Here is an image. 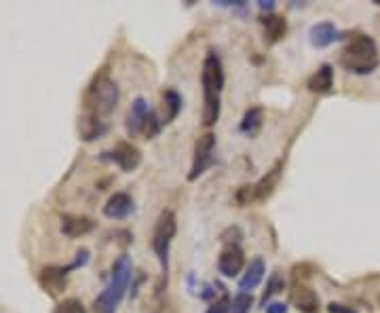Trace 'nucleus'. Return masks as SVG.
Masks as SVG:
<instances>
[{
    "instance_id": "1",
    "label": "nucleus",
    "mask_w": 380,
    "mask_h": 313,
    "mask_svg": "<svg viewBox=\"0 0 380 313\" xmlns=\"http://www.w3.org/2000/svg\"><path fill=\"white\" fill-rule=\"evenodd\" d=\"M118 85L106 72L96 74L82 98V114L78 116V134L84 142H93L108 129V116L118 106Z\"/></svg>"
},
{
    "instance_id": "2",
    "label": "nucleus",
    "mask_w": 380,
    "mask_h": 313,
    "mask_svg": "<svg viewBox=\"0 0 380 313\" xmlns=\"http://www.w3.org/2000/svg\"><path fill=\"white\" fill-rule=\"evenodd\" d=\"M203 83V125L211 127L220 119L222 110V89H224V68L218 53L209 51L201 70Z\"/></svg>"
},
{
    "instance_id": "3",
    "label": "nucleus",
    "mask_w": 380,
    "mask_h": 313,
    "mask_svg": "<svg viewBox=\"0 0 380 313\" xmlns=\"http://www.w3.org/2000/svg\"><path fill=\"white\" fill-rule=\"evenodd\" d=\"M132 276H134L132 258L127 254L118 256L112 265L108 286L93 301V313H116V309L127 292V286H129V282H132Z\"/></svg>"
},
{
    "instance_id": "4",
    "label": "nucleus",
    "mask_w": 380,
    "mask_h": 313,
    "mask_svg": "<svg viewBox=\"0 0 380 313\" xmlns=\"http://www.w3.org/2000/svg\"><path fill=\"white\" fill-rule=\"evenodd\" d=\"M341 66L353 74H372L380 66V55H378V45L372 36L359 34L341 53Z\"/></svg>"
},
{
    "instance_id": "5",
    "label": "nucleus",
    "mask_w": 380,
    "mask_h": 313,
    "mask_svg": "<svg viewBox=\"0 0 380 313\" xmlns=\"http://www.w3.org/2000/svg\"><path fill=\"white\" fill-rule=\"evenodd\" d=\"M178 231V222H176V214L172 210H163L156 224H154V233H152V250L161 262V282L156 288V294L163 292V284L167 286V271H169V248H172V242L176 238Z\"/></svg>"
},
{
    "instance_id": "6",
    "label": "nucleus",
    "mask_w": 380,
    "mask_h": 313,
    "mask_svg": "<svg viewBox=\"0 0 380 313\" xmlns=\"http://www.w3.org/2000/svg\"><path fill=\"white\" fill-rule=\"evenodd\" d=\"M89 260V250H78L76 258L66 265V267H45L40 271V276H38V282H40V288L45 290L49 296H60L64 290H66V278H68V273L74 271V269H80L84 267Z\"/></svg>"
},
{
    "instance_id": "7",
    "label": "nucleus",
    "mask_w": 380,
    "mask_h": 313,
    "mask_svg": "<svg viewBox=\"0 0 380 313\" xmlns=\"http://www.w3.org/2000/svg\"><path fill=\"white\" fill-rule=\"evenodd\" d=\"M214 148H216V136L214 134H203L194 142V154H192V166L188 180H197L207 172V168L214 163Z\"/></svg>"
},
{
    "instance_id": "8",
    "label": "nucleus",
    "mask_w": 380,
    "mask_h": 313,
    "mask_svg": "<svg viewBox=\"0 0 380 313\" xmlns=\"http://www.w3.org/2000/svg\"><path fill=\"white\" fill-rule=\"evenodd\" d=\"M108 154L110 156H106V159L114 161L123 172H134L142 163V150L132 142H118L114 146V150L108 152Z\"/></svg>"
},
{
    "instance_id": "9",
    "label": "nucleus",
    "mask_w": 380,
    "mask_h": 313,
    "mask_svg": "<svg viewBox=\"0 0 380 313\" xmlns=\"http://www.w3.org/2000/svg\"><path fill=\"white\" fill-rule=\"evenodd\" d=\"M289 298L300 313H321V303H319L317 292L313 288H309L307 284H302V282L293 284V288L289 292Z\"/></svg>"
},
{
    "instance_id": "10",
    "label": "nucleus",
    "mask_w": 380,
    "mask_h": 313,
    "mask_svg": "<svg viewBox=\"0 0 380 313\" xmlns=\"http://www.w3.org/2000/svg\"><path fill=\"white\" fill-rule=\"evenodd\" d=\"M218 269L224 278H237L245 269V254L241 246H224V250L218 256Z\"/></svg>"
},
{
    "instance_id": "11",
    "label": "nucleus",
    "mask_w": 380,
    "mask_h": 313,
    "mask_svg": "<svg viewBox=\"0 0 380 313\" xmlns=\"http://www.w3.org/2000/svg\"><path fill=\"white\" fill-rule=\"evenodd\" d=\"M152 108L148 106V102L144 98H136L127 110V119H125V129L129 134V138H138L142 136V127H144V121L146 116Z\"/></svg>"
},
{
    "instance_id": "12",
    "label": "nucleus",
    "mask_w": 380,
    "mask_h": 313,
    "mask_svg": "<svg viewBox=\"0 0 380 313\" xmlns=\"http://www.w3.org/2000/svg\"><path fill=\"white\" fill-rule=\"evenodd\" d=\"M281 172H283V159H279L269 172L266 176H262L256 184H253V199L256 202H266L271 195L275 193L279 180H281Z\"/></svg>"
},
{
    "instance_id": "13",
    "label": "nucleus",
    "mask_w": 380,
    "mask_h": 313,
    "mask_svg": "<svg viewBox=\"0 0 380 313\" xmlns=\"http://www.w3.org/2000/svg\"><path fill=\"white\" fill-rule=\"evenodd\" d=\"M264 273H266V265L260 256L256 258H251L249 265L245 267V273H243V278L239 280V290L241 292H251L253 288H258L262 278H264Z\"/></svg>"
},
{
    "instance_id": "14",
    "label": "nucleus",
    "mask_w": 380,
    "mask_h": 313,
    "mask_svg": "<svg viewBox=\"0 0 380 313\" xmlns=\"http://www.w3.org/2000/svg\"><path fill=\"white\" fill-rule=\"evenodd\" d=\"M307 87L311 93L317 96H325L334 89V68L329 64H321L317 68V72H313L307 81Z\"/></svg>"
},
{
    "instance_id": "15",
    "label": "nucleus",
    "mask_w": 380,
    "mask_h": 313,
    "mask_svg": "<svg viewBox=\"0 0 380 313\" xmlns=\"http://www.w3.org/2000/svg\"><path fill=\"white\" fill-rule=\"evenodd\" d=\"M96 229V222L89 218V216H62V233L70 240H76V238H82V235H87Z\"/></svg>"
},
{
    "instance_id": "16",
    "label": "nucleus",
    "mask_w": 380,
    "mask_h": 313,
    "mask_svg": "<svg viewBox=\"0 0 380 313\" xmlns=\"http://www.w3.org/2000/svg\"><path fill=\"white\" fill-rule=\"evenodd\" d=\"M132 212H134V199L127 193H114V195H110V199L104 206V216L114 218V220L127 218Z\"/></svg>"
},
{
    "instance_id": "17",
    "label": "nucleus",
    "mask_w": 380,
    "mask_h": 313,
    "mask_svg": "<svg viewBox=\"0 0 380 313\" xmlns=\"http://www.w3.org/2000/svg\"><path fill=\"white\" fill-rule=\"evenodd\" d=\"M309 41L313 47L317 49H325L329 47L334 41H338V30L332 21H319L311 28L309 32Z\"/></svg>"
},
{
    "instance_id": "18",
    "label": "nucleus",
    "mask_w": 380,
    "mask_h": 313,
    "mask_svg": "<svg viewBox=\"0 0 380 313\" xmlns=\"http://www.w3.org/2000/svg\"><path fill=\"white\" fill-rule=\"evenodd\" d=\"M260 21H262V26H264V41H266L269 45L279 43L281 38L285 36V32H287V21H285L281 15L266 13Z\"/></svg>"
},
{
    "instance_id": "19",
    "label": "nucleus",
    "mask_w": 380,
    "mask_h": 313,
    "mask_svg": "<svg viewBox=\"0 0 380 313\" xmlns=\"http://www.w3.org/2000/svg\"><path fill=\"white\" fill-rule=\"evenodd\" d=\"M262 121H264V110L260 106H253V108L245 110L241 125H239V132L245 134L247 138L258 136L260 129H262Z\"/></svg>"
},
{
    "instance_id": "20",
    "label": "nucleus",
    "mask_w": 380,
    "mask_h": 313,
    "mask_svg": "<svg viewBox=\"0 0 380 313\" xmlns=\"http://www.w3.org/2000/svg\"><path fill=\"white\" fill-rule=\"evenodd\" d=\"M182 110V98L176 89H165L163 91V125H169L178 119Z\"/></svg>"
},
{
    "instance_id": "21",
    "label": "nucleus",
    "mask_w": 380,
    "mask_h": 313,
    "mask_svg": "<svg viewBox=\"0 0 380 313\" xmlns=\"http://www.w3.org/2000/svg\"><path fill=\"white\" fill-rule=\"evenodd\" d=\"M283 290H285V280H283V276H281V273H273L271 280H269V284H266V290H264V294H262V305L266 307V303H269L275 294H281Z\"/></svg>"
},
{
    "instance_id": "22",
    "label": "nucleus",
    "mask_w": 380,
    "mask_h": 313,
    "mask_svg": "<svg viewBox=\"0 0 380 313\" xmlns=\"http://www.w3.org/2000/svg\"><path fill=\"white\" fill-rule=\"evenodd\" d=\"M161 127H163V119H159V114L154 110H150L144 121V127H142V136L146 140H152L161 134Z\"/></svg>"
},
{
    "instance_id": "23",
    "label": "nucleus",
    "mask_w": 380,
    "mask_h": 313,
    "mask_svg": "<svg viewBox=\"0 0 380 313\" xmlns=\"http://www.w3.org/2000/svg\"><path fill=\"white\" fill-rule=\"evenodd\" d=\"M253 305V296L249 292H239L235 298H233V307H230V313H249Z\"/></svg>"
},
{
    "instance_id": "24",
    "label": "nucleus",
    "mask_w": 380,
    "mask_h": 313,
    "mask_svg": "<svg viewBox=\"0 0 380 313\" xmlns=\"http://www.w3.org/2000/svg\"><path fill=\"white\" fill-rule=\"evenodd\" d=\"M53 313H87V307H84L78 298H66L53 309Z\"/></svg>"
},
{
    "instance_id": "25",
    "label": "nucleus",
    "mask_w": 380,
    "mask_h": 313,
    "mask_svg": "<svg viewBox=\"0 0 380 313\" xmlns=\"http://www.w3.org/2000/svg\"><path fill=\"white\" fill-rule=\"evenodd\" d=\"M241 240H243V233H241L239 226H228V229L220 235V242H222L224 246H239Z\"/></svg>"
},
{
    "instance_id": "26",
    "label": "nucleus",
    "mask_w": 380,
    "mask_h": 313,
    "mask_svg": "<svg viewBox=\"0 0 380 313\" xmlns=\"http://www.w3.org/2000/svg\"><path fill=\"white\" fill-rule=\"evenodd\" d=\"M230 307H233V301H230V296L224 292L218 301H214L209 307H207V311L205 313H230Z\"/></svg>"
},
{
    "instance_id": "27",
    "label": "nucleus",
    "mask_w": 380,
    "mask_h": 313,
    "mask_svg": "<svg viewBox=\"0 0 380 313\" xmlns=\"http://www.w3.org/2000/svg\"><path fill=\"white\" fill-rule=\"evenodd\" d=\"M237 202L241 206H249L251 202H256L253 199V184H245L237 190Z\"/></svg>"
},
{
    "instance_id": "28",
    "label": "nucleus",
    "mask_w": 380,
    "mask_h": 313,
    "mask_svg": "<svg viewBox=\"0 0 380 313\" xmlns=\"http://www.w3.org/2000/svg\"><path fill=\"white\" fill-rule=\"evenodd\" d=\"M327 313H357L353 307H347L343 303H329L327 305Z\"/></svg>"
},
{
    "instance_id": "29",
    "label": "nucleus",
    "mask_w": 380,
    "mask_h": 313,
    "mask_svg": "<svg viewBox=\"0 0 380 313\" xmlns=\"http://www.w3.org/2000/svg\"><path fill=\"white\" fill-rule=\"evenodd\" d=\"M266 313H287V305L285 303H271V305H266Z\"/></svg>"
},
{
    "instance_id": "30",
    "label": "nucleus",
    "mask_w": 380,
    "mask_h": 313,
    "mask_svg": "<svg viewBox=\"0 0 380 313\" xmlns=\"http://www.w3.org/2000/svg\"><path fill=\"white\" fill-rule=\"evenodd\" d=\"M258 7H260L262 11H273V9H275V0H260Z\"/></svg>"
}]
</instances>
